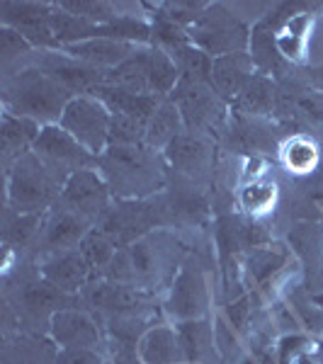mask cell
Masks as SVG:
<instances>
[{
  "label": "cell",
  "mask_w": 323,
  "mask_h": 364,
  "mask_svg": "<svg viewBox=\"0 0 323 364\" xmlns=\"http://www.w3.org/2000/svg\"><path fill=\"white\" fill-rule=\"evenodd\" d=\"M183 245L168 231H151L137 238L134 243L117 250L115 260L97 279H107L115 284H127L141 289L146 294H156L166 289L175 279L180 265H183Z\"/></svg>",
  "instance_id": "6da1fadb"
},
{
  "label": "cell",
  "mask_w": 323,
  "mask_h": 364,
  "mask_svg": "<svg viewBox=\"0 0 323 364\" xmlns=\"http://www.w3.org/2000/svg\"><path fill=\"white\" fill-rule=\"evenodd\" d=\"M166 158L149 146H107L97 170L120 202H144L166 185Z\"/></svg>",
  "instance_id": "7a4b0ae2"
},
{
  "label": "cell",
  "mask_w": 323,
  "mask_h": 364,
  "mask_svg": "<svg viewBox=\"0 0 323 364\" xmlns=\"http://www.w3.org/2000/svg\"><path fill=\"white\" fill-rule=\"evenodd\" d=\"M75 97L49 73L37 66H27L5 73L3 80V109L17 117L32 119L42 127L58 124L63 109Z\"/></svg>",
  "instance_id": "3957f363"
},
{
  "label": "cell",
  "mask_w": 323,
  "mask_h": 364,
  "mask_svg": "<svg viewBox=\"0 0 323 364\" xmlns=\"http://www.w3.org/2000/svg\"><path fill=\"white\" fill-rule=\"evenodd\" d=\"M180 73L178 63L168 51L158 46H139L122 66L115 70H107V83L127 87L139 95H156V97H170L178 87Z\"/></svg>",
  "instance_id": "277c9868"
},
{
  "label": "cell",
  "mask_w": 323,
  "mask_h": 364,
  "mask_svg": "<svg viewBox=\"0 0 323 364\" xmlns=\"http://www.w3.org/2000/svg\"><path fill=\"white\" fill-rule=\"evenodd\" d=\"M8 209L17 214H44L61 199V180L29 151L5 170Z\"/></svg>",
  "instance_id": "5b68a950"
},
{
  "label": "cell",
  "mask_w": 323,
  "mask_h": 364,
  "mask_svg": "<svg viewBox=\"0 0 323 364\" xmlns=\"http://www.w3.org/2000/svg\"><path fill=\"white\" fill-rule=\"evenodd\" d=\"M187 34H190V42L199 46L204 54L219 58L248 51L253 29L245 25L236 13H231L226 5L209 3V8L204 10L195 25L187 27Z\"/></svg>",
  "instance_id": "8992f818"
},
{
  "label": "cell",
  "mask_w": 323,
  "mask_h": 364,
  "mask_svg": "<svg viewBox=\"0 0 323 364\" xmlns=\"http://www.w3.org/2000/svg\"><path fill=\"white\" fill-rule=\"evenodd\" d=\"M161 316L166 323L197 321L211 316V289L207 272L192 260L180 265L175 279L170 282L161 304Z\"/></svg>",
  "instance_id": "52a82bcc"
},
{
  "label": "cell",
  "mask_w": 323,
  "mask_h": 364,
  "mask_svg": "<svg viewBox=\"0 0 323 364\" xmlns=\"http://www.w3.org/2000/svg\"><path fill=\"white\" fill-rule=\"evenodd\" d=\"M110 124H112V112L95 95L70 97L61 119H58V127L66 129L83 149H88L97 158L110 146Z\"/></svg>",
  "instance_id": "ba28073f"
},
{
  "label": "cell",
  "mask_w": 323,
  "mask_h": 364,
  "mask_svg": "<svg viewBox=\"0 0 323 364\" xmlns=\"http://www.w3.org/2000/svg\"><path fill=\"white\" fill-rule=\"evenodd\" d=\"M32 154L61 180V185L78 170L97 168V156L83 149L66 129H61L58 124L42 127L39 139L34 141Z\"/></svg>",
  "instance_id": "9c48e42d"
},
{
  "label": "cell",
  "mask_w": 323,
  "mask_h": 364,
  "mask_svg": "<svg viewBox=\"0 0 323 364\" xmlns=\"http://www.w3.org/2000/svg\"><path fill=\"white\" fill-rule=\"evenodd\" d=\"M170 100L180 109V117L185 122V129L190 134L214 132L224 122L226 105L209 83H199L192 78H180L178 87L173 90Z\"/></svg>",
  "instance_id": "30bf717a"
},
{
  "label": "cell",
  "mask_w": 323,
  "mask_h": 364,
  "mask_svg": "<svg viewBox=\"0 0 323 364\" xmlns=\"http://www.w3.org/2000/svg\"><path fill=\"white\" fill-rule=\"evenodd\" d=\"M54 3H37V0H3L0 3V25L13 27L34 51H61L58 39L51 27Z\"/></svg>",
  "instance_id": "8fae6325"
},
{
  "label": "cell",
  "mask_w": 323,
  "mask_h": 364,
  "mask_svg": "<svg viewBox=\"0 0 323 364\" xmlns=\"http://www.w3.org/2000/svg\"><path fill=\"white\" fill-rule=\"evenodd\" d=\"M95 226V221H90L88 216L68 209L66 204L56 202L49 211H44L42 228H39L37 240H34V252L42 260V257L54 255V252L78 250L80 240Z\"/></svg>",
  "instance_id": "7c38bea8"
},
{
  "label": "cell",
  "mask_w": 323,
  "mask_h": 364,
  "mask_svg": "<svg viewBox=\"0 0 323 364\" xmlns=\"http://www.w3.org/2000/svg\"><path fill=\"white\" fill-rule=\"evenodd\" d=\"M61 204H66L68 209L78 211V214L88 216L90 221H100L107 216V211L112 209V190H110L107 180L102 178L97 168L78 170L63 182L61 190Z\"/></svg>",
  "instance_id": "4fadbf2b"
},
{
  "label": "cell",
  "mask_w": 323,
  "mask_h": 364,
  "mask_svg": "<svg viewBox=\"0 0 323 364\" xmlns=\"http://www.w3.org/2000/svg\"><path fill=\"white\" fill-rule=\"evenodd\" d=\"M49 340H54L56 348H83L102 352L105 345V326L97 316L85 309H61L49 321Z\"/></svg>",
  "instance_id": "5bb4252c"
},
{
  "label": "cell",
  "mask_w": 323,
  "mask_h": 364,
  "mask_svg": "<svg viewBox=\"0 0 323 364\" xmlns=\"http://www.w3.org/2000/svg\"><path fill=\"white\" fill-rule=\"evenodd\" d=\"M290 262L292 252L280 243H265L248 250L243 255V265H240L245 291H250L255 301L263 304V294L282 277Z\"/></svg>",
  "instance_id": "9a60e30c"
},
{
  "label": "cell",
  "mask_w": 323,
  "mask_h": 364,
  "mask_svg": "<svg viewBox=\"0 0 323 364\" xmlns=\"http://www.w3.org/2000/svg\"><path fill=\"white\" fill-rule=\"evenodd\" d=\"M37 68L49 73L56 83H61L73 95H92L100 85L107 83V73L92 68L78 58L63 54V51H37Z\"/></svg>",
  "instance_id": "2e32d148"
},
{
  "label": "cell",
  "mask_w": 323,
  "mask_h": 364,
  "mask_svg": "<svg viewBox=\"0 0 323 364\" xmlns=\"http://www.w3.org/2000/svg\"><path fill=\"white\" fill-rule=\"evenodd\" d=\"M37 272L46 284H51L54 289L63 291L68 296L83 294L85 287L95 279V272L85 262V257L80 255V250H63L42 257L37 265Z\"/></svg>",
  "instance_id": "e0dca14e"
},
{
  "label": "cell",
  "mask_w": 323,
  "mask_h": 364,
  "mask_svg": "<svg viewBox=\"0 0 323 364\" xmlns=\"http://www.w3.org/2000/svg\"><path fill=\"white\" fill-rule=\"evenodd\" d=\"M258 73L253 58L248 51H240V54H228L214 58V66H211V80L209 85L216 90L224 102H236L243 95V90L253 80Z\"/></svg>",
  "instance_id": "ac0fdd59"
},
{
  "label": "cell",
  "mask_w": 323,
  "mask_h": 364,
  "mask_svg": "<svg viewBox=\"0 0 323 364\" xmlns=\"http://www.w3.org/2000/svg\"><path fill=\"white\" fill-rule=\"evenodd\" d=\"M163 158L170 168L183 173L185 178L199 180L214 168V149L202 136L185 132L163 151Z\"/></svg>",
  "instance_id": "d6986e66"
},
{
  "label": "cell",
  "mask_w": 323,
  "mask_h": 364,
  "mask_svg": "<svg viewBox=\"0 0 323 364\" xmlns=\"http://www.w3.org/2000/svg\"><path fill=\"white\" fill-rule=\"evenodd\" d=\"M183 345L185 364H221V355L216 350L214 318H197L173 323Z\"/></svg>",
  "instance_id": "ffe728a7"
},
{
  "label": "cell",
  "mask_w": 323,
  "mask_h": 364,
  "mask_svg": "<svg viewBox=\"0 0 323 364\" xmlns=\"http://www.w3.org/2000/svg\"><path fill=\"white\" fill-rule=\"evenodd\" d=\"M137 49H139L137 44H127V42L110 39V37H95V39L78 42V44H68V46H63L61 51L88 63V66L100 68L107 73V70H115L117 66H122Z\"/></svg>",
  "instance_id": "44dd1931"
},
{
  "label": "cell",
  "mask_w": 323,
  "mask_h": 364,
  "mask_svg": "<svg viewBox=\"0 0 323 364\" xmlns=\"http://www.w3.org/2000/svg\"><path fill=\"white\" fill-rule=\"evenodd\" d=\"M137 357L141 364H185L183 345L173 323H156L137 343Z\"/></svg>",
  "instance_id": "7402d4cb"
},
{
  "label": "cell",
  "mask_w": 323,
  "mask_h": 364,
  "mask_svg": "<svg viewBox=\"0 0 323 364\" xmlns=\"http://www.w3.org/2000/svg\"><path fill=\"white\" fill-rule=\"evenodd\" d=\"M92 95L97 100H102L112 114L132 117V119L141 122V124H149V119L154 117L156 109L161 107L163 100H166V97H156V95H139V92H132V90H127V87H120L112 83L100 85Z\"/></svg>",
  "instance_id": "603a6c76"
},
{
  "label": "cell",
  "mask_w": 323,
  "mask_h": 364,
  "mask_svg": "<svg viewBox=\"0 0 323 364\" xmlns=\"http://www.w3.org/2000/svg\"><path fill=\"white\" fill-rule=\"evenodd\" d=\"M42 124L25 117H17L13 112H5L3 109V122H0V139H3V163L8 170L17 158L34 149V141L39 139Z\"/></svg>",
  "instance_id": "cb8c5ba5"
},
{
  "label": "cell",
  "mask_w": 323,
  "mask_h": 364,
  "mask_svg": "<svg viewBox=\"0 0 323 364\" xmlns=\"http://www.w3.org/2000/svg\"><path fill=\"white\" fill-rule=\"evenodd\" d=\"M185 132L187 129L183 117H180V109L175 107L173 100L166 97L161 102V107L154 112V117L149 119V124H146V146L158 151V154H163Z\"/></svg>",
  "instance_id": "d4e9b609"
},
{
  "label": "cell",
  "mask_w": 323,
  "mask_h": 364,
  "mask_svg": "<svg viewBox=\"0 0 323 364\" xmlns=\"http://www.w3.org/2000/svg\"><path fill=\"white\" fill-rule=\"evenodd\" d=\"M54 340L37 336H15L3 348V364H56Z\"/></svg>",
  "instance_id": "484cf974"
},
{
  "label": "cell",
  "mask_w": 323,
  "mask_h": 364,
  "mask_svg": "<svg viewBox=\"0 0 323 364\" xmlns=\"http://www.w3.org/2000/svg\"><path fill=\"white\" fill-rule=\"evenodd\" d=\"M277 364H323L321 340L309 333H287L277 338Z\"/></svg>",
  "instance_id": "4316f807"
},
{
  "label": "cell",
  "mask_w": 323,
  "mask_h": 364,
  "mask_svg": "<svg viewBox=\"0 0 323 364\" xmlns=\"http://www.w3.org/2000/svg\"><path fill=\"white\" fill-rule=\"evenodd\" d=\"M275 202H277V185L270 180L253 178L238 190V207L250 219L265 216L275 207Z\"/></svg>",
  "instance_id": "83f0119b"
},
{
  "label": "cell",
  "mask_w": 323,
  "mask_h": 364,
  "mask_svg": "<svg viewBox=\"0 0 323 364\" xmlns=\"http://www.w3.org/2000/svg\"><path fill=\"white\" fill-rule=\"evenodd\" d=\"M42 219L44 214H17V211L8 209V221H5V248L8 250H25V248H34V240H37V233L42 228Z\"/></svg>",
  "instance_id": "f1b7e54d"
},
{
  "label": "cell",
  "mask_w": 323,
  "mask_h": 364,
  "mask_svg": "<svg viewBox=\"0 0 323 364\" xmlns=\"http://www.w3.org/2000/svg\"><path fill=\"white\" fill-rule=\"evenodd\" d=\"M248 54L253 58L258 73L263 75H272V73H280V66H282V56L280 49H277V39H275V32L272 29H265V27H255L253 34H250V46H248Z\"/></svg>",
  "instance_id": "f546056e"
},
{
  "label": "cell",
  "mask_w": 323,
  "mask_h": 364,
  "mask_svg": "<svg viewBox=\"0 0 323 364\" xmlns=\"http://www.w3.org/2000/svg\"><path fill=\"white\" fill-rule=\"evenodd\" d=\"M78 250H80V255L85 257L88 265L92 267L95 277H100V274H102L105 269H107L110 262L115 260V255H117V250H120V245H117L115 240L102 231V228L95 226L83 240H80Z\"/></svg>",
  "instance_id": "4dcf8cb0"
},
{
  "label": "cell",
  "mask_w": 323,
  "mask_h": 364,
  "mask_svg": "<svg viewBox=\"0 0 323 364\" xmlns=\"http://www.w3.org/2000/svg\"><path fill=\"white\" fill-rule=\"evenodd\" d=\"M173 61L178 63L180 73L185 78H192V80H199V83H209L211 80V66H214V58L209 54H204L199 46L195 44H183L178 46L175 51H170Z\"/></svg>",
  "instance_id": "1f68e13d"
},
{
  "label": "cell",
  "mask_w": 323,
  "mask_h": 364,
  "mask_svg": "<svg viewBox=\"0 0 323 364\" xmlns=\"http://www.w3.org/2000/svg\"><path fill=\"white\" fill-rule=\"evenodd\" d=\"M282 161L290 173L295 175H307L316 168L319 163V149L316 144L307 136H295L282 146Z\"/></svg>",
  "instance_id": "d6a6232c"
},
{
  "label": "cell",
  "mask_w": 323,
  "mask_h": 364,
  "mask_svg": "<svg viewBox=\"0 0 323 364\" xmlns=\"http://www.w3.org/2000/svg\"><path fill=\"white\" fill-rule=\"evenodd\" d=\"M66 13L90 22V25H107L115 17L125 15L120 13V5L110 0H56Z\"/></svg>",
  "instance_id": "836d02e7"
},
{
  "label": "cell",
  "mask_w": 323,
  "mask_h": 364,
  "mask_svg": "<svg viewBox=\"0 0 323 364\" xmlns=\"http://www.w3.org/2000/svg\"><path fill=\"white\" fill-rule=\"evenodd\" d=\"M243 112H250V114H265L272 109L275 105V87H272V80L263 73H255L253 80L248 83V87L243 90L236 102Z\"/></svg>",
  "instance_id": "e575fe53"
},
{
  "label": "cell",
  "mask_w": 323,
  "mask_h": 364,
  "mask_svg": "<svg viewBox=\"0 0 323 364\" xmlns=\"http://www.w3.org/2000/svg\"><path fill=\"white\" fill-rule=\"evenodd\" d=\"M110 146H146V124L125 114H112Z\"/></svg>",
  "instance_id": "d590c367"
},
{
  "label": "cell",
  "mask_w": 323,
  "mask_h": 364,
  "mask_svg": "<svg viewBox=\"0 0 323 364\" xmlns=\"http://www.w3.org/2000/svg\"><path fill=\"white\" fill-rule=\"evenodd\" d=\"M277 338L268 331H248L245 355L255 364H277Z\"/></svg>",
  "instance_id": "8d00e7d4"
},
{
  "label": "cell",
  "mask_w": 323,
  "mask_h": 364,
  "mask_svg": "<svg viewBox=\"0 0 323 364\" xmlns=\"http://www.w3.org/2000/svg\"><path fill=\"white\" fill-rule=\"evenodd\" d=\"M27 54H34V46L17 29L0 25V63L3 68H10V63Z\"/></svg>",
  "instance_id": "74e56055"
},
{
  "label": "cell",
  "mask_w": 323,
  "mask_h": 364,
  "mask_svg": "<svg viewBox=\"0 0 323 364\" xmlns=\"http://www.w3.org/2000/svg\"><path fill=\"white\" fill-rule=\"evenodd\" d=\"M102 352L97 350H83V348H58L56 364H105Z\"/></svg>",
  "instance_id": "f35d334b"
},
{
  "label": "cell",
  "mask_w": 323,
  "mask_h": 364,
  "mask_svg": "<svg viewBox=\"0 0 323 364\" xmlns=\"http://www.w3.org/2000/svg\"><path fill=\"white\" fill-rule=\"evenodd\" d=\"M238 364H255V362H253V360H250V357H248V355H245V357H243V360H240Z\"/></svg>",
  "instance_id": "ab89813d"
},
{
  "label": "cell",
  "mask_w": 323,
  "mask_h": 364,
  "mask_svg": "<svg viewBox=\"0 0 323 364\" xmlns=\"http://www.w3.org/2000/svg\"><path fill=\"white\" fill-rule=\"evenodd\" d=\"M321 357H323V338H321Z\"/></svg>",
  "instance_id": "60d3db41"
}]
</instances>
